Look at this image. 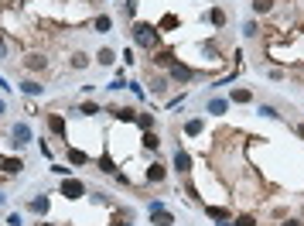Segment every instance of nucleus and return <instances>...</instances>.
Here are the masks:
<instances>
[{
    "mask_svg": "<svg viewBox=\"0 0 304 226\" xmlns=\"http://www.w3.org/2000/svg\"><path fill=\"white\" fill-rule=\"evenodd\" d=\"M7 226H21V213H11V216H7Z\"/></svg>",
    "mask_w": 304,
    "mask_h": 226,
    "instance_id": "35",
    "label": "nucleus"
},
{
    "mask_svg": "<svg viewBox=\"0 0 304 226\" xmlns=\"http://www.w3.org/2000/svg\"><path fill=\"white\" fill-rule=\"evenodd\" d=\"M38 226H55V223H38Z\"/></svg>",
    "mask_w": 304,
    "mask_h": 226,
    "instance_id": "41",
    "label": "nucleus"
},
{
    "mask_svg": "<svg viewBox=\"0 0 304 226\" xmlns=\"http://www.w3.org/2000/svg\"><path fill=\"white\" fill-rule=\"evenodd\" d=\"M28 209H31L34 216H45L48 213V195H34L31 202H28Z\"/></svg>",
    "mask_w": 304,
    "mask_h": 226,
    "instance_id": "12",
    "label": "nucleus"
},
{
    "mask_svg": "<svg viewBox=\"0 0 304 226\" xmlns=\"http://www.w3.org/2000/svg\"><path fill=\"white\" fill-rule=\"evenodd\" d=\"M297 137H301V141H304V124H301V127H297Z\"/></svg>",
    "mask_w": 304,
    "mask_h": 226,
    "instance_id": "39",
    "label": "nucleus"
},
{
    "mask_svg": "<svg viewBox=\"0 0 304 226\" xmlns=\"http://www.w3.org/2000/svg\"><path fill=\"white\" fill-rule=\"evenodd\" d=\"M164 28H178V17H174V14H168V17L158 24V31H164Z\"/></svg>",
    "mask_w": 304,
    "mask_h": 226,
    "instance_id": "31",
    "label": "nucleus"
},
{
    "mask_svg": "<svg viewBox=\"0 0 304 226\" xmlns=\"http://www.w3.org/2000/svg\"><path fill=\"white\" fill-rule=\"evenodd\" d=\"M21 93H24V96H41L45 86H41V82H34V79H24L21 82Z\"/></svg>",
    "mask_w": 304,
    "mask_h": 226,
    "instance_id": "14",
    "label": "nucleus"
},
{
    "mask_svg": "<svg viewBox=\"0 0 304 226\" xmlns=\"http://www.w3.org/2000/svg\"><path fill=\"white\" fill-rule=\"evenodd\" d=\"M150 223L154 226H174V216H171L168 209H154V213H150Z\"/></svg>",
    "mask_w": 304,
    "mask_h": 226,
    "instance_id": "10",
    "label": "nucleus"
},
{
    "mask_svg": "<svg viewBox=\"0 0 304 226\" xmlns=\"http://www.w3.org/2000/svg\"><path fill=\"white\" fill-rule=\"evenodd\" d=\"M48 130L55 137H65V117L62 113H48Z\"/></svg>",
    "mask_w": 304,
    "mask_h": 226,
    "instance_id": "9",
    "label": "nucleus"
},
{
    "mask_svg": "<svg viewBox=\"0 0 304 226\" xmlns=\"http://www.w3.org/2000/svg\"><path fill=\"white\" fill-rule=\"evenodd\" d=\"M281 226H301V223H297V219H287V223H281Z\"/></svg>",
    "mask_w": 304,
    "mask_h": 226,
    "instance_id": "37",
    "label": "nucleus"
},
{
    "mask_svg": "<svg viewBox=\"0 0 304 226\" xmlns=\"http://www.w3.org/2000/svg\"><path fill=\"white\" fill-rule=\"evenodd\" d=\"M79 113H82V117H96V113H99V103H92V100L79 103Z\"/></svg>",
    "mask_w": 304,
    "mask_h": 226,
    "instance_id": "23",
    "label": "nucleus"
},
{
    "mask_svg": "<svg viewBox=\"0 0 304 226\" xmlns=\"http://www.w3.org/2000/svg\"><path fill=\"white\" fill-rule=\"evenodd\" d=\"M68 65H72V69H89V55H86V52H72Z\"/></svg>",
    "mask_w": 304,
    "mask_h": 226,
    "instance_id": "16",
    "label": "nucleus"
},
{
    "mask_svg": "<svg viewBox=\"0 0 304 226\" xmlns=\"http://www.w3.org/2000/svg\"><path fill=\"white\" fill-rule=\"evenodd\" d=\"M68 161H72V165H86V161H89V154H86V151H79V147H68Z\"/></svg>",
    "mask_w": 304,
    "mask_h": 226,
    "instance_id": "20",
    "label": "nucleus"
},
{
    "mask_svg": "<svg viewBox=\"0 0 304 226\" xmlns=\"http://www.w3.org/2000/svg\"><path fill=\"white\" fill-rule=\"evenodd\" d=\"M273 11V0H253V14H270Z\"/></svg>",
    "mask_w": 304,
    "mask_h": 226,
    "instance_id": "25",
    "label": "nucleus"
},
{
    "mask_svg": "<svg viewBox=\"0 0 304 226\" xmlns=\"http://www.w3.org/2000/svg\"><path fill=\"white\" fill-rule=\"evenodd\" d=\"M225 110H229V103H225V100H209V113H212V117H222Z\"/></svg>",
    "mask_w": 304,
    "mask_h": 226,
    "instance_id": "22",
    "label": "nucleus"
},
{
    "mask_svg": "<svg viewBox=\"0 0 304 226\" xmlns=\"http://www.w3.org/2000/svg\"><path fill=\"white\" fill-rule=\"evenodd\" d=\"M11 144L17 147V151L31 144V127H28V120H21V124H14V127H11Z\"/></svg>",
    "mask_w": 304,
    "mask_h": 226,
    "instance_id": "2",
    "label": "nucleus"
},
{
    "mask_svg": "<svg viewBox=\"0 0 304 226\" xmlns=\"http://www.w3.org/2000/svg\"><path fill=\"white\" fill-rule=\"evenodd\" d=\"M4 202H7V195H4V192H0V206H4Z\"/></svg>",
    "mask_w": 304,
    "mask_h": 226,
    "instance_id": "40",
    "label": "nucleus"
},
{
    "mask_svg": "<svg viewBox=\"0 0 304 226\" xmlns=\"http://www.w3.org/2000/svg\"><path fill=\"white\" fill-rule=\"evenodd\" d=\"M4 110H7V103H4V96H0V117H4Z\"/></svg>",
    "mask_w": 304,
    "mask_h": 226,
    "instance_id": "38",
    "label": "nucleus"
},
{
    "mask_svg": "<svg viewBox=\"0 0 304 226\" xmlns=\"http://www.w3.org/2000/svg\"><path fill=\"white\" fill-rule=\"evenodd\" d=\"M150 58H154V65H168L174 62V52H168V48H158V52H150Z\"/></svg>",
    "mask_w": 304,
    "mask_h": 226,
    "instance_id": "11",
    "label": "nucleus"
},
{
    "mask_svg": "<svg viewBox=\"0 0 304 226\" xmlns=\"http://www.w3.org/2000/svg\"><path fill=\"white\" fill-rule=\"evenodd\" d=\"M202 52H205V58H209V62H222V55H219V48H215V45H205Z\"/></svg>",
    "mask_w": 304,
    "mask_h": 226,
    "instance_id": "30",
    "label": "nucleus"
},
{
    "mask_svg": "<svg viewBox=\"0 0 304 226\" xmlns=\"http://www.w3.org/2000/svg\"><path fill=\"white\" fill-rule=\"evenodd\" d=\"M130 34H134L137 48H144V52H158V41H161V31H158V24L137 21L134 28H130Z\"/></svg>",
    "mask_w": 304,
    "mask_h": 226,
    "instance_id": "1",
    "label": "nucleus"
},
{
    "mask_svg": "<svg viewBox=\"0 0 304 226\" xmlns=\"http://www.w3.org/2000/svg\"><path fill=\"white\" fill-rule=\"evenodd\" d=\"M0 58H7V41H4V34H0Z\"/></svg>",
    "mask_w": 304,
    "mask_h": 226,
    "instance_id": "36",
    "label": "nucleus"
},
{
    "mask_svg": "<svg viewBox=\"0 0 304 226\" xmlns=\"http://www.w3.org/2000/svg\"><path fill=\"white\" fill-rule=\"evenodd\" d=\"M0 168L7 171V175H21V171H24V161H21V158H7V154H0Z\"/></svg>",
    "mask_w": 304,
    "mask_h": 226,
    "instance_id": "8",
    "label": "nucleus"
},
{
    "mask_svg": "<svg viewBox=\"0 0 304 226\" xmlns=\"http://www.w3.org/2000/svg\"><path fill=\"white\" fill-rule=\"evenodd\" d=\"M174 171H181V175H188V171H192V154H188V151H174Z\"/></svg>",
    "mask_w": 304,
    "mask_h": 226,
    "instance_id": "7",
    "label": "nucleus"
},
{
    "mask_svg": "<svg viewBox=\"0 0 304 226\" xmlns=\"http://www.w3.org/2000/svg\"><path fill=\"white\" fill-rule=\"evenodd\" d=\"M144 147H147V151H158V147H161V137L154 134V130H144Z\"/></svg>",
    "mask_w": 304,
    "mask_h": 226,
    "instance_id": "19",
    "label": "nucleus"
},
{
    "mask_svg": "<svg viewBox=\"0 0 304 226\" xmlns=\"http://www.w3.org/2000/svg\"><path fill=\"white\" fill-rule=\"evenodd\" d=\"M233 223H236V226H257V219H253V216H236Z\"/></svg>",
    "mask_w": 304,
    "mask_h": 226,
    "instance_id": "33",
    "label": "nucleus"
},
{
    "mask_svg": "<svg viewBox=\"0 0 304 226\" xmlns=\"http://www.w3.org/2000/svg\"><path fill=\"white\" fill-rule=\"evenodd\" d=\"M243 38H257V21H246V24H243Z\"/></svg>",
    "mask_w": 304,
    "mask_h": 226,
    "instance_id": "32",
    "label": "nucleus"
},
{
    "mask_svg": "<svg viewBox=\"0 0 304 226\" xmlns=\"http://www.w3.org/2000/svg\"><path fill=\"white\" fill-rule=\"evenodd\" d=\"M92 28H96V31H99V34H106V31H110V28H113V17H110V14H99V17H96V24H92Z\"/></svg>",
    "mask_w": 304,
    "mask_h": 226,
    "instance_id": "18",
    "label": "nucleus"
},
{
    "mask_svg": "<svg viewBox=\"0 0 304 226\" xmlns=\"http://www.w3.org/2000/svg\"><path fill=\"white\" fill-rule=\"evenodd\" d=\"M137 124L144 127V130H154V117L150 113H137Z\"/></svg>",
    "mask_w": 304,
    "mask_h": 226,
    "instance_id": "29",
    "label": "nucleus"
},
{
    "mask_svg": "<svg viewBox=\"0 0 304 226\" xmlns=\"http://www.w3.org/2000/svg\"><path fill=\"white\" fill-rule=\"evenodd\" d=\"M24 69H28V72H45V69H48V58L38 55V52H31V55L24 58Z\"/></svg>",
    "mask_w": 304,
    "mask_h": 226,
    "instance_id": "6",
    "label": "nucleus"
},
{
    "mask_svg": "<svg viewBox=\"0 0 304 226\" xmlns=\"http://www.w3.org/2000/svg\"><path fill=\"white\" fill-rule=\"evenodd\" d=\"M205 213L212 216L215 223H222V219H233V216H229V209H222V206H205Z\"/></svg>",
    "mask_w": 304,
    "mask_h": 226,
    "instance_id": "15",
    "label": "nucleus"
},
{
    "mask_svg": "<svg viewBox=\"0 0 304 226\" xmlns=\"http://www.w3.org/2000/svg\"><path fill=\"white\" fill-rule=\"evenodd\" d=\"M123 14H126V17H134V14H137V0H126V4H123Z\"/></svg>",
    "mask_w": 304,
    "mask_h": 226,
    "instance_id": "34",
    "label": "nucleus"
},
{
    "mask_svg": "<svg viewBox=\"0 0 304 226\" xmlns=\"http://www.w3.org/2000/svg\"><path fill=\"white\" fill-rule=\"evenodd\" d=\"M113 117H116V120H123V124H134V120H137V110H130V106H120V110H113Z\"/></svg>",
    "mask_w": 304,
    "mask_h": 226,
    "instance_id": "17",
    "label": "nucleus"
},
{
    "mask_svg": "<svg viewBox=\"0 0 304 226\" xmlns=\"http://www.w3.org/2000/svg\"><path fill=\"white\" fill-rule=\"evenodd\" d=\"M202 120H188V124H185V134H188V137H198V134H202Z\"/></svg>",
    "mask_w": 304,
    "mask_h": 226,
    "instance_id": "26",
    "label": "nucleus"
},
{
    "mask_svg": "<svg viewBox=\"0 0 304 226\" xmlns=\"http://www.w3.org/2000/svg\"><path fill=\"white\" fill-rule=\"evenodd\" d=\"M168 86H171L168 76H154V79H150V93H154V96H164V93H168Z\"/></svg>",
    "mask_w": 304,
    "mask_h": 226,
    "instance_id": "13",
    "label": "nucleus"
},
{
    "mask_svg": "<svg viewBox=\"0 0 304 226\" xmlns=\"http://www.w3.org/2000/svg\"><path fill=\"white\" fill-rule=\"evenodd\" d=\"M168 79H171V82H192V79H195V69H188L185 62H171Z\"/></svg>",
    "mask_w": 304,
    "mask_h": 226,
    "instance_id": "4",
    "label": "nucleus"
},
{
    "mask_svg": "<svg viewBox=\"0 0 304 226\" xmlns=\"http://www.w3.org/2000/svg\"><path fill=\"white\" fill-rule=\"evenodd\" d=\"M58 192L65 195V199H72V202H75V199H82V195H86V185H82L79 178H65L62 185H58Z\"/></svg>",
    "mask_w": 304,
    "mask_h": 226,
    "instance_id": "3",
    "label": "nucleus"
},
{
    "mask_svg": "<svg viewBox=\"0 0 304 226\" xmlns=\"http://www.w3.org/2000/svg\"><path fill=\"white\" fill-rule=\"evenodd\" d=\"M209 21H212L215 28H225V11L222 7H212V11H209Z\"/></svg>",
    "mask_w": 304,
    "mask_h": 226,
    "instance_id": "21",
    "label": "nucleus"
},
{
    "mask_svg": "<svg viewBox=\"0 0 304 226\" xmlns=\"http://www.w3.org/2000/svg\"><path fill=\"white\" fill-rule=\"evenodd\" d=\"M99 65H113V62H116V52H113V48H99Z\"/></svg>",
    "mask_w": 304,
    "mask_h": 226,
    "instance_id": "24",
    "label": "nucleus"
},
{
    "mask_svg": "<svg viewBox=\"0 0 304 226\" xmlns=\"http://www.w3.org/2000/svg\"><path fill=\"white\" fill-rule=\"evenodd\" d=\"M144 178H147V182H154V185H161V182L168 178V168H164V165H158V161H154V165H147Z\"/></svg>",
    "mask_w": 304,
    "mask_h": 226,
    "instance_id": "5",
    "label": "nucleus"
},
{
    "mask_svg": "<svg viewBox=\"0 0 304 226\" xmlns=\"http://www.w3.org/2000/svg\"><path fill=\"white\" fill-rule=\"evenodd\" d=\"M229 100H233V103H249V100H253V93H249V89H233Z\"/></svg>",
    "mask_w": 304,
    "mask_h": 226,
    "instance_id": "27",
    "label": "nucleus"
},
{
    "mask_svg": "<svg viewBox=\"0 0 304 226\" xmlns=\"http://www.w3.org/2000/svg\"><path fill=\"white\" fill-rule=\"evenodd\" d=\"M260 117H270V120H277V117H281V113H277V106H270V103H260Z\"/></svg>",
    "mask_w": 304,
    "mask_h": 226,
    "instance_id": "28",
    "label": "nucleus"
}]
</instances>
